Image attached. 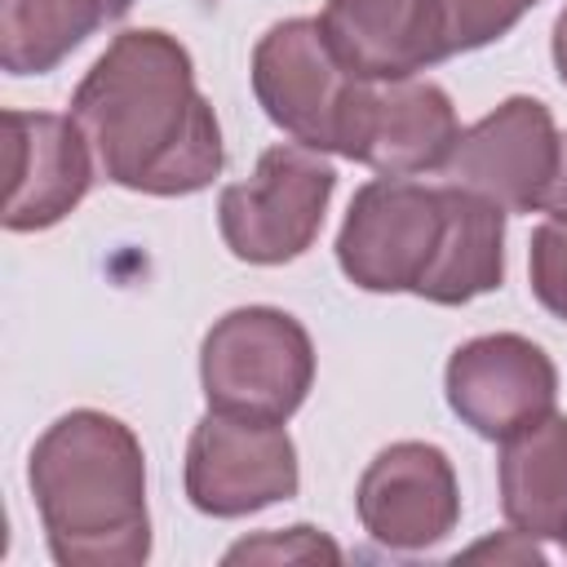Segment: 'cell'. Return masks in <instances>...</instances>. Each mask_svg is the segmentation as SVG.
<instances>
[{"label":"cell","instance_id":"cell-1","mask_svg":"<svg viewBox=\"0 0 567 567\" xmlns=\"http://www.w3.org/2000/svg\"><path fill=\"white\" fill-rule=\"evenodd\" d=\"M102 173L142 195H190L221 173V128L195 89L190 53L146 27L124 31L71 97Z\"/></svg>","mask_w":567,"mask_h":567},{"label":"cell","instance_id":"cell-2","mask_svg":"<svg viewBox=\"0 0 567 567\" xmlns=\"http://www.w3.org/2000/svg\"><path fill=\"white\" fill-rule=\"evenodd\" d=\"M31 496L62 567H137L151 554L146 465L133 430L106 412L58 416L31 447Z\"/></svg>","mask_w":567,"mask_h":567},{"label":"cell","instance_id":"cell-3","mask_svg":"<svg viewBox=\"0 0 567 567\" xmlns=\"http://www.w3.org/2000/svg\"><path fill=\"white\" fill-rule=\"evenodd\" d=\"M199 377L208 408L257 421H288L310 394L315 346L292 315L275 306H244L208 328Z\"/></svg>","mask_w":567,"mask_h":567},{"label":"cell","instance_id":"cell-4","mask_svg":"<svg viewBox=\"0 0 567 567\" xmlns=\"http://www.w3.org/2000/svg\"><path fill=\"white\" fill-rule=\"evenodd\" d=\"M363 84L368 80L350 75L337 62L323 27L310 18L270 27L252 49V93L261 111L310 151L346 155Z\"/></svg>","mask_w":567,"mask_h":567},{"label":"cell","instance_id":"cell-5","mask_svg":"<svg viewBox=\"0 0 567 567\" xmlns=\"http://www.w3.org/2000/svg\"><path fill=\"white\" fill-rule=\"evenodd\" d=\"M337 173L310 146H270L248 182H235L217 199L221 239L239 261L279 266L301 257L332 199Z\"/></svg>","mask_w":567,"mask_h":567},{"label":"cell","instance_id":"cell-6","mask_svg":"<svg viewBox=\"0 0 567 567\" xmlns=\"http://www.w3.org/2000/svg\"><path fill=\"white\" fill-rule=\"evenodd\" d=\"M443 248V186L377 177L359 186L337 235V261L363 292H421Z\"/></svg>","mask_w":567,"mask_h":567},{"label":"cell","instance_id":"cell-7","mask_svg":"<svg viewBox=\"0 0 567 567\" xmlns=\"http://www.w3.org/2000/svg\"><path fill=\"white\" fill-rule=\"evenodd\" d=\"M297 492V447L284 421L208 412L186 447V496L199 514L239 518Z\"/></svg>","mask_w":567,"mask_h":567},{"label":"cell","instance_id":"cell-8","mask_svg":"<svg viewBox=\"0 0 567 567\" xmlns=\"http://www.w3.org/2000/svg\"><path fill=\"white\" fill-rule=\"evenodd\" d=\"M558 142L563 137L545 102L509 97L456 137L443 177L483 195L501 213H532L545 208V195L554 186Z\"/></svg>","mask_w":567,"mask_h":567},{"label":"cell","instance_id":"cell-9","mask_svg":"<svg viewBox=\"0 0 567 567\" xmlns=\"http://www.w3.org/2000/svg\"><path fill=\"white\" fill-rule=\"evenodd\" d=\"M554 399V359L518 332L474 337L447 359V403L483 439L505 443L509 434L545 421Z\"/></svg>","mask_w":567,"mask_h":567},{"label":"cell","instance_id":"cell-10","mask_svg":"<svg viewBox=\"0 0 567 567\" xmlns=\"http://www.w3.org/2000/svg\"><path fill=\"white\" fill-rule=\"evenodd\" d=\"M354 505L363 532L377 545L403 554L439 545L461 518L452 461L430 443H394L377 452L359 478Z\"/></svg>","mask_w":567,"mask_h":567},{"label":"cell","instance_id":"cell-11","mask_svg":"<svg viewBox=\"0 0 567 567\" xmlns=\"http://www.w3.org/2000/svg\"><path fill=\"white\" fill-rule=\"evenodd\" d=\"M4 230H44L89 190V137L75 120L49 111H4Z\"/></svg>","mask_w":567,"mask_h":567},{"label":"cell","instance_id":"cell-12","mask_svg":"<svg viewBox=\"0 0 567 567\" xmlns=\"http://www.w3.org/2000/svg\"><path fill=\"white\" fill-rule=\"evenodd\" d=\"M456 111L430 80H368L346 159H359L385 177H412L443 168L456 146Z\"/></svg>","mask_w":567,"mask_h":567},{"label":"cell","instance_id":"cell-13","mask_svg":"<svg viewBox=\"0 0 567 567\" xmlns=\"http://www.w3.org/2000/svg\"><path fill=\"white\" fill-rule=\"evenodd\" d=\"M319 27L359 80H412L447 58L434 0H328Z\"/></svg>","mask_w":567,"mask_h":567},{"label":"cell","instance_id":"cell-14","mask_svg":"<svg viewBox=\"0 0 567 567\" xmlns=\"http://www.w3.org/2000/svg\"><path fill=\"white\" fill-rule=\"evenodd\" d=\"M501 509L527 540L567 545V416H545L501 447Z\"/></svg>","mask_w":567,"mask_h":567},{"label":"cell","instance_id":"cell-15","mask_svg":"<svg viewBox=\"0 0 567 567\" xmlns=\"http://www.w3.org/2000/svg\"><path fill=\"white\" fill-rule=\"evenodd\" d=\"M505 221L501 208L465 186H443V248L421 284L416 297L434 306H465L492 288H501L505 275Z\"/></svg>","mask_w":567,"mask_h":567},{"label":"cell","instance_id":"cell-16","mask_svg":"<svg viewBox=\"0 0 567 567\" xmlns=\"http://www.w3.org/2000/svg\"><path fill=\"white\" fill-rule=\"evenodd\" d=\"M115 18H124L120 0H0V66L44 75Z\"/></svg>","mask_w":567,"mask_h":567},{"label":"cell","instance_id":"cell-17","mask_svg":"<svg viewBox=\"0 0 567 567\" xmlns=\"http://www.w3.org/2000/svg\"><path fill=\"white\" fill-rule=\"evenodd\" d=\"M536 0H434L439 9V27H443V49L465 53V49H483L496 35H505Z\"/></svg>","mask_w":567,"mask_h":567},{"label":"cell","instance_id":"cell-18","mask_svg":"<svg viewBox=\"0 0 567 567\" xmlns=\"http://www.w3.org/2000/svg\"><path fill=\"white\" fill-rule=\"evenodd\" d=\"M532 292L536 301L567 319V213H549V221H540L532 230Z\"/></svg>","mask_w":567,"mask_h":567},{"label":"cell","instance_id":"cell-19","mask_svg":"<svg viewBox=\"0 0 567 567\" xmlns=\"http://www.w3.org/2000/svg\"><path fill=\"white\" fill-rule=\"evenodd\" d=\"M315 558H328V563L341 558V549L328 536H319L315 527H288L284 536L266 532L257 540L230 545V554H226V563H315Z\"/></svg>","mask_w":567,"mask_h":567},{"label":"cell","instance_id":"cell-20","mask_svg":"<svg viewBox=\"0 0 567 567\" xmlns=\"http://www.w3.org/2000/svg\"><path fill=\"white\" fill-rule=\"evenodd\" d=\"M545 208L549 213H567V137L558 142V173H554V186L545 195Z\"/></svg>","mask_w":567,"mask_h":567},{"label":"cell","instance_id":"cell-21","mask_svg":"<svg viewBox=\"0 0 567 567\" xmlns=\"http://www.w3.org/2000/svg\"><path fill=\"white\" fill-rule=\"evenodd\" d=\"M554 66H558V75H563V84H567V9H563L558 22H554Z\"/></svg>","mask_w":567,"mask_h":567},{"label":"cell","instance_id":"cell-22","mask_svg":"<svg viewBox=\"0 0 567 567\" xmlns=\"http://www.w3.org/2000/svg\"><path fill=\"white\" fill-rule=\"evenodd\" d=\"M204 4H217V0H204Z\"/></svg>","mask_w":567,"mask_h":567}]
</instances>
